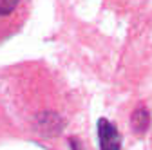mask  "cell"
Instances as JSON below:
<instances>
[{
    "label": "cell",
    "mask_w": 152,
    "mask_h": 150,
    "mask_svg": "<svg viewBox=\"0 0 152 150\" xmlns=\"http://www.w3.org/2000/svg\"><path fill=\"white\" fill-rule=\"evenodd\" d=\"M98 139L100 150H121V136L118 128L105 118L98 119Z\"/></svg>",
    "instance_id": "1"
},
{
    "label": "cell",
    "mask_w": 152,
    "mask_h": 150,
    "mask_svg": "<svg viewBox=\"0 0 152 150\" xmlns=\"http://www.w3.org/2000/svg\"><path fill=\"white\" fill-rule=\"evenodd\" d=\"M148 121H150L148 112H147V108L143 105L138 107L134 112H132V128H134L138 134H143L145 130L148 128Z\"/></svg>",
    "instance_id": "2"
},
{
    "label": "cell",
    "mask_w": 152,
    "mask_h": 150,
    "mask_svg": "<svg viewBox=\"0 0 152 150\" xmlns=\"http://www.w3.org/2000/svg\"><path fill=\"white\" fill-rule=\"evenodd\" d=\"M18 6V0H0V16H7Z\"/></svg>",
    "instance_id": "3"
}]
</instances>
